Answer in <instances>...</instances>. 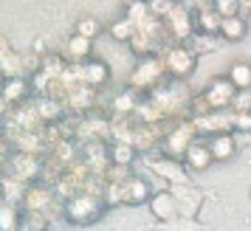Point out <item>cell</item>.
Here are the masks:
<instances>
[{
  "mask_svg": "<svg viewBox=\"0 0 251 231\" xmlns=\"http://www.w3.org/2000/svg\"><path fill=\"white\" fill-rule=\"evenodd\" d=\"M113 110H116V113H133V110H136V93H133V91L119 93V96H116V102H113Z\"/></svg>",
  "mask_w": 251,
  "mask_h": 231,
  "instance_id": "cell-29",
  "label": "cell"
},
{
  "mask_svg": "<svg viewBox=\"0 0 251 231\" xmlns=\"http://www.w3.org/2000/svg\"><path fill=\"white\" fill-rule=\"evenodd\" d=\"M28 91H31V82H25L23 76H12V79L3 82V88H0V96L6 99V102L12 104H23L25 96H28Z\"/></svg>",
  "mask_w": 251,
  "mask_h": 231,
  "instance_id": "cell-16",
  "label": "cell"
},
{
  "mask_svg": "<svg viewBox=\"0 0 251 231\" xmlns=\"http://www.w3.org/2000/svg\"><path fill=\"white\" fill-rule=\"evenodd\" d=\"M234 99H237V88L231 85L228 76H223V79H215L206 88V93L201 96V104L195 102V110H198V116L215 113V110H228L234 104Z\"/></svg>",
  "mask_w": 251,
  "mask_h": 231,
  "instance_id": "cell-1",
  "label": "cell"
},
{
  "mask_svg": "<svg viewBox=\"0 0 251 231\" xmlns=\"http://www.w3.org/2000/svg\"><path fill=\"white\" fill-rule=\"evenodd\" d=\"M0 88H3V85H0Z\"/></svg>",
  "mask_w": 251,
  "mask_h": 231,
  "instance_id": "cell-36",
  "label": "cell"
},
{
  "mask_svg": "<svg viewBox=\"0 0 251 231\" xmlns=\"http://www.w3.org/2000/svg\"><path fill=\"white\" fill-rule=\"evenodd\" d=\"M183 163H186L189 169H198V172L209 169V166L215 163V158H212V150H209V144H203V141H195L192 147L183 152Z\"/></svg>",
  "mask_w": 251,
  "mask_h": 231,
  "instance_id": "cell-14",
  "label": "cell"
},
{
  "mask_svg": "<svg viewBox=\"0 0 251 231\" xmlns=\"http://www.w3.org/2000/svg\"><path fill=\"white\" fill-rule=\"evenodd\" d=\"M144 200H150V184L141 175H133V178L127 181V203H130V206H138V203H144Z\"/></svg>",
  "mask_w": 251,
  "mask_h": 231,
  "instance_id": "cell-21",
  "label": "cell"
},
{
  "mask_svg": "<svg viewBox=\"0 0 251 231\" xmlns=\"http://www.w3.org/2000/svg\"><path fill=\"white\" fill-rule=\"evenodd\" d=\"M104 208V197L102 195H91V192H82V195L71 197L65 203V217L71 223H91L102 214Z\"/></svg>",
  "mask_w": 251,
  "mask_h": 231,
  "instance_id": "cell-2",
  "label": "cell"
},
{
  "mask_svg": "<svg viewBox=\"0 0 251 231\" xmlns=\"http://www.w3.org/2000/svg\"><path fill=\"white\" fill-rule=\"evenodd\" d=\"M240 12H243V14H251V0H240Z\"/></svg>",
  "mask_w": 251,
  "mask_h": 231,
  "instance_id": "cell-34",
  "label": "cell"
},
{
  "mask_svg": "<svg viewBox=\"0 0 251 231\" xmlns=\"http://www.w3.org/2000/svg\"><path fill=\"white\" fill-rule=\"evenodd\" d=\"M57 206V200H54V192H48V189H37L31 186L28 192H25V208H28V214H46L51 208Z\"/></svg>",
  "mask_w": 251,
  "mask_h": 231,
  "instance_id": "cell-12",
  "label": "cell"
},
{
  "mask_svg": "<svg viewBox=\"0 0 251 231\" xmlns=\"http://www.w3.org/2000/svg\"><path fill=\"white\" fill-rule=\"evenodd\" d=\"M170 192L175 195V203H178V208H181V217L192 220L195 214H198L201 203H203V195H201L195 186H189V184H175Z\"/></svg>",
  "mask_w": 251,
  "mask_h": 231,
  "instance_id": "cell-9",
  "label": "cell"
},
{
  "mask_svg": "<svg viewBox=\"0 0 251 231\" xmlns=\"http://www.w3.org/2000/svg\"><path fill=\"white\" fill-rule=\"evenodd\" d=\"M152 169H155V175L167 178V181H172V184H189V175L183 172V166L175 161V158H170V155L152 158Z\"/></svg>",
  "mask_w": 251,
  "mask_h": 231,
  "instance_id": "cell-13",
  "label": "cell"
},
{
  "mask_svg": "<svg viewBox=\"0 0 251 231\" xmlns=\"http://www.w3.org/2000/svg\"><path fill=\"white\" fill-rule=\"evenodd\" d=\"M220 20H223V17H220L215 9H201L198 17H195V31L217 37V34H220Z\"/></svg>",
  "mask_w": 251,
  "mask_h": 231,
  "instance_id": "cell-19",
  "label": "cell"
},
{
  "mask_svg": "<svg viewBox=\"0 0 251 231\" xmlns=\"http://www.w3.org/2000/svg\"><path fill=\"white\" fill-rule=\"evenodd\" d=\"M147 6H150V14L164 23L170 17V12L175 9V0H147Z\"/></svg>",
  "mask_w": 251,
  "mask_h": 231,
  "instance_id": "cell-25",
  "label": "cell"
},
{
  "mask_svg": "<svg viewBox=\"0 0 251 231\" xmlns=\"http://www.w3.org/2000/svg\"><path fill=\"white\" fill-rule=\"evenodd\" d=\"M161 229L164 231H198L201 226L189 217H175V220H170V223H161Z\"/></svg>",
  "mask_w": 251,
  "mask_h": 231,
  "instance_id": "cell-30",
  "label": "cell"
},
{
  "mask_svg": "<svg viewBox=\"0 0 251 231\" xmlns=\"http://www.w3.org/2000/svg\"><path fill=\"white\" fill-rule=\"evenodd\" d=\"M17 70H20V57L9 48L6 40H0V73L6 79H12V76H17Z\"/></svg>",
  "mask_w": 251,
  "mask_h": 231,
  "instance_id": "cell-20",
  "label": "cell"
},
{
  "mask_svg": "<svg viewBox=\"0 0 251 231\" xmlns=\"http://www.w3.org/2000/svg\"><path fill=\"white\" fill-rule=\"evenodd\" d=\"M3 184H6V178H3V175H0V192H3Z\"/></svg>",
  "mask_w": 251,
  "mask_h": 231,
  "instance_id": "cell-35",
  "label": "cell"
},
{
  "mask_svg": "<svg viewBox=\"0 0 251 231\" xmlns=\"http://www.w3.org/2000/svg\"><path fill=\"white\" fill-rule=\"evenodd\" d=\"M209 150H212V158L215 161H228L237 152V147H234V139L228 133H220V136H212L209 139Z\"/></svg>",
  "mask_w": 251,
  "mask_h": 231,
  "instance_id": "cell-17",
  "label": "cell"
},
{
  "mask_svg": "<svg viewBox=\"0 0 251 231\" xmlns=\"http://www.w3.org/2000/svg\"><path fill=\"white\" fill-rule=\"evenodd\" d=\"M195 127H198V133H212V136L228 133V130H234V113H228V110H215V113L198 116V118H195Z\"/></svg>",
  "mask_w": 251,
  "mask_h": 231,
  "instance_id": "cell-8",
  "label": "cell"
},
{
  "mask_svg": "<svg viewBox=\"0 0 251 231\" xmlns=\"http://www.w3.org/2000/svg\"><path fill=\"white\" fill-rule=\"evenodd\" d=\"M164 28H167V34H175L186 46V40L195 34V17L186 12L183 3H175V9L170 12V17L164 20Z\"/></svg>",
  "mask_w": 251,
  "mask_h": 231,
  "instance_id": "cell-4",
  "label": "cell"
},
{
  "mask_svg": "<svg viewBox=\"0 0 251 231\" xmlns=\"http://www.w3.org/2000/svg\"><path fill=\"white\" fill-rule=\"evenodd\" d=\"M161 73H164V62L155 57H147L141 59L133 70V76H130V85L136 88V91H144V88H152L155 82L161 79Z\"/></svg>",
  "mask_w": 251,
  "mask_h": 231,
  "instance_id": "cell-6",
  "label": "cell"
},
{
  "mask_svg": "<svg viewBox=\"0 0 251 231\" xmlns=\"http://www.w3.org/2000/svg\"><path fill=\"white\" fill-rule=\"evenodd\" d=\"M195 136H198L195 121H181V124H175V130H172L170 139H167V152H170V158L183 155V152L195 144Z\"/></svg>",
  "mask_w": 251,
  "mask_h": 231,
  "instance_id": "cell-7",
  "label": "cell"
},
{
  "mask_svg": "<svg viewBox=\"0 0 251 231\" xmlns=\"http://www.w3.org/2000/svg\"><path fill=\"white\" fill-rule=\"evenodd\" d=\"M195 65H198V51L189 48V46H183V43L170 46L167 54H164V70H167L170 76H175V79L189 76L195 70Z\"/></svg>",
  "mask_w": 251,
  "mask_h": 231,
  "instance_id": "cell-3",
  "label": "cell"
},
{
  "mask_svg": "<svg viewBox=\"0 0 251 231\" xmlns=\"http://www.w3.org/2000/svg\"><path fill=\"white\" fill-rule=\"evenodd\" d=\"M6 158H9V141L0 139V163L6 161Z\"/></svg>",
  "mask_w": 251,
  "mask_h": 231,
  "instance_id": "cell-33",
  "label": "cell"
},
{
  "mask_svg": "<svg viewBox=\"0 0 251 231\" xmlns=\"http://www.w3.org/2000/svg\"><path fill=\"white\" fill-rule=\"evenodd\" d=\"M249 34V23L243 17H223L220 20V37L228 40V43H237L243 37Z\"/></svg>",
  "mask_w": 251,
  "mask_h": 231,
  "instance_id": "cell-18",
  "label": "cell"
},
{
  "mask_svg": "<svg viewBox=\"0 0 251 231\" xmlns=\"http://www.w3.org/2000/svg\"><path fill=\"white\" fill-rule=\"evenodd\" d=\"M99 28H102V25H99V20H93V17H85V20H79V23H76V34H79V37H88V40H93V37L99 34Z\"/></svg>",
  "mask_w": 251,
  "mask_h": 231,
  "instance_id": "cell-31",
  "label": "cell"
},
{
  "mask_svg": "<svg viewBox=\"0 0 251 231\" xmlns=\"http://www.w3.org/2000/svg\"><path fill=\"white\" fill-rule=\"evenodd\" d=\"M234 130L251 133V110H234Z\"/></svg>",
  "mask_w": 251,
  "mask_h": 231,
  "instance_id": "cell-32",
  "label": "cell"
},
{
  "mask_svg": "<svg viewBox=\"0 0 251 231\" xmlns=\"http://www.w3.org/2000/svg\"><path fill=\"white\" fill-rule=\"evenodd\" d=\"M82 79L88 88H99L104 82L110 79V68H107V62L102 59H85L82 62Z\"/></svg>",
  "mask_w": 251,
  "mask_h": 231,
  "instance_id": "cell-15",
  "label": "cell"
},
{
  "mask_svg": "<svg viewBox=\"0 0 251 231\" xmlns=\"http://www.w3.org/2000/svg\"><path fill=\"white\" fill-rule=\"evenodd\" d=\"M228 79L237 91H251V65L249 62H234L228 70Z\"/></svg>",
  "mask_w": 251,
  "mask_h": 231,
  "instance_id": "cell-24",
  "label": "cell"
},
{
  "mask_svg": "<svg viewBox=\"0 0 251 231\" xmlns=\"http://www.w3.org/2000/svg\"><path fill=\"white\" fill-rule=\"evenodd\" d=\"M82 161L91 169L93 175H107V161H110V150L104 147L102 141H88L82 150Z\"/></svg>",
  "mask_w": 251,
  "mask_h": 231,
  "instance_id": "cell-11",
  "label": "cell"
},
{
  "mask_svg": "<svg viewBox=\"0 0 251 231\" xmlns=\"http://www.w3.org/2000/svg\"><path fill=\"white\" fill-rule=\"evenodd\" d=\"M150 211H152V217L161 220V223H170V220L181 217V208H178L175 195H172L170 189H164V192L150 197Z\"/></svg>",
  "mask_w": 251,
  "mask_h": 231,
  "instance_id": "cell-10",
  "label": "cell"
},
{
  "mask_svg": "<svg viewBox=\"0 0 251 231\" xmlns=\"http://www.w3.org/2000/svg\"><path fill=\"white\" fill-rule=\"evenodd\" d=\"M133 31H136V25L130 23V20H119V23L110 25V34H113V40H119V43H130V37H133Z\"/></svg>",
  "mask_w": 251,
  "mask_h": 231,
  "instance_id": "cell-27",
  "label": "cell"
},
{
  "mask_svg": "<svg viewBox=\"0 0 251 231\" xmlns=\"http://www.w3.org/2000/svg\"><path fill=\"white\" fill-rule=\"evenodd\" d=\"M43 172V166L37 161V155H25V152H17L9 158V178L12 181H20V184H28V181H34L40 178Z\"/></svg>",
  "mask_w": 251,
  "mask_h": 231,
  "instance_id": "cell-5",
  "label": "cell"
},
{
  "mask_svg": "<svg viewBox=\"0 0 251 231\" xmlns=\"http://www.w3.org/2000/svg\"><path fill=\"white\" fill-rule=\"evenodd\" d=\"M212 9L220 17H240V0H212Z\"/></svg>",
  "mask_w": 251,
  "mask_h": 231,
  "instance_id": "cell-28",
  "label": "cell"
},
{
  "mask_svg": "<svg viewBox=\"0 0 251 231\" xmlns=\"http://www.w3.org/2000/svg\"><path fill=\"white\" fill-rule=\"evenodd\" d=\"M17 229V206L3 203L0 206V231H14Z\"/></svg>",
  "mask_w": 251,
  "mask_h": 231,
  "instance_id": "cell-26",
  "label": "cell"
},
{
  "mask_svg": "<svg viewBox=\"0 0 251 231\" xmlns=\"http://www.w3.org/2000/svg\"><path fill=\"white\" fill-rule=\"evenodd\" d=\"M68 59L74 62V65H82L85 62V57H91V40L88 37H79V34H74L68 40Z\"/></svg>",
  "mask_w": 251,
  "mask_h": 231,
  "instance_id": "cell-22",
  "label": "cell"
},
{
  "mask_svg": "<svg viewBox=\"0 0 251 231\" xmlns=\"http://www.w3.org/2000/svg\"><path fill=\"white\" fill-rule=\"evenodd\" d=\"M133 161H136V147H133V144L116 141L113 147H110V163H113V166H130Z\"/></svg>",
  "mask_w": 251,
  "mask_h": 231,
  "instance_id": "cell-23",
  "label": "cell"
}]
</instances>
